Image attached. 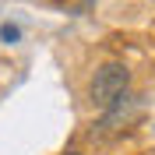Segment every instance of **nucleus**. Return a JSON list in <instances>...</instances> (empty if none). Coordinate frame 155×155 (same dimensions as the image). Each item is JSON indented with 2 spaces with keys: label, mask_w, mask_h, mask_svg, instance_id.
Wrapping results in <instances>:
<instances>
[{
  "label": "nucleus",
  "mask_w": 155,
  "mask_h": 155,
  "mask_svg": "<svg viewBox=\"0 0 155 155\" xmlns=\"http://www.w3.org/2000/svg\"><path fill=\"white\" fill-rule=\"evenodd\" d=\"M127 85H130V71L124 64H106V67H99L95 78H92V102L95 106H116L120 99H124Z\"/></svg>",
  "instance_id": "nucleus-1"
},
{
  "label": "nucleus",
  "mask_w": 155,
  "mask_h": 155,
  "mask_svg": "<svg viewBox=\"0 0 155 155\" xmlns=\"http://www.w3.org/2000/svg\"><path fill=\"white\" fill-rule=\"evenodd\" d=\"M18 35H21V32L14 28V25H4V28H0V39H4V42H14Z\"/></svg>",
  "instance_id": "nucleus-2"
},
{
  "label": "nucleus",
  "mask_w": 155,
  "mask_h": 155,
  "mask_svg": "<svg viewBox=\"0 0 155 155\" xmlns=\"http://www.w3.org/2000/svg\"><path fill=\"white\" fill-rule=\"evenodd\" d=\"M67 155H78V152H67Z\"/></svg>",
  "instance_id": "nucleus-3"
}]
</instances>
